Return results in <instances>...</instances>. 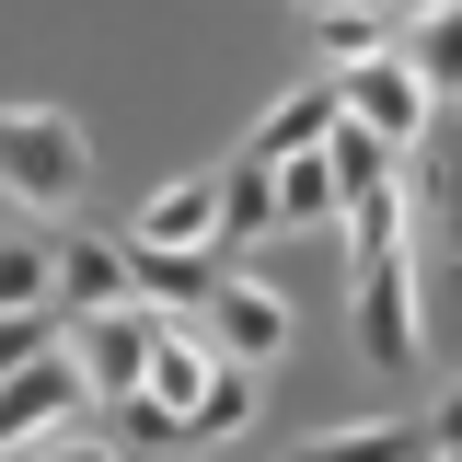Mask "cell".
Returning a JSON list of instances; mask_svg holds the SVG:
<instances>
[{"instance_id":"6da1fadb","label":"cell","mask_w":462,"mask_h":462,"mask_svg":"<svg viewBox=\"0 0 462 462\" xmlns=\"http://www.w3.org/2000/svg\"><path fill=\"white\" fill-rule=\"evenodd\" d=\"M81 173H93V151H81V127L47 105H0V197L12 208H69L81 197Z\"/></svg>"},{"instance_id":"7a4b0ae2","label":"cell","mask_w":462,"mask_h":462,"mask_svg":"<svg viewBox=\"0 0 462 462\" xmlns=\"http://www.w3.org/2000/svg\"><path fill=\"white\" fill-rule=\"evenodd\" d=\"M69 416H93V382H81V358H69V346H35V358H12V370H0V451L58 439Z\"/></svg>"},{"instance_id":"3957f363","label":"cell","mask_w":462,"mask_h":462,"mask_svg":"<svg viewBox=\"0 0 462 462\" xmlns=\"http://www.w3.org/2000/svg\"><path fill=\"white\" fill-rule=\"evenodd\" d=\"M151 336H162V324H151L139 300H93V312H69V324H58V346L81 358V382H93V404L139 382V358H151Z\"/></svg>"},{"instance_id":"277c9868","label":"cell","mask_w":462,"mask_h":462,"mask_svg":"<svg viewBox=\"0 0 462 462\" xmlns=\"http://www.w3.org/2000/svg\"><path fill=\"white\" fill-rule=\"evenodd\" d=\"M336 105L358 116V127H382L393 151H416V139H428V105H439V93H428V81L404 69V47H382V58H358V69H336Z\"/></svg>"},{"instance_id":"5b68a950","label":"cell","mask_w":462,"mask_h":462,"mask_svg":"<svg viewBox=\"0 0 462 462\" xmlns=\"http://www.w3.org/2000/svg\"><path fill=\"white\" fill-rule=\"evenodd\" d=\"M197 324H208V346H220V358H254V370H266V358L289 346V300H278L266 278L220 266V289H208V312H197Z\"/></svg>"},{"instance_id":"8992f818","label":"cell","mask_w":462,"mask_h":462,"mask_svg":"<svg viewBox=\"0 0 462 462\" xmlns=\"http://www.w3.org/2000/svg\"><path fill=\"white\" fill-rule=\"evenodd\" d=\"M220 243H127V300H151V312H208V289H220Z\"/></svg>"},{"instance_id":"52a82bcc","label":"cell","mask_w":462,"mask_h":462,"mask_svg":"<svg viewBox=\"0 0 462 462\" xmlns=\"http://www.w3.org/2000/svg\"><path fill=\"white\" fill-rule=\"evenodd\" d=\"M47 300H58V312L127 300V243H116V231H58V243H47Z\"/></svg>"},{"instance_id":"ba28073f","label":"cell","mask_w":462,"mask_h":462,"mask_svg":"<svg viewBox=\"0 0 462 462\" xmlns=\"http://www.w3.org/2000/svg\"><path fill=\"white\" fill-rule=\"evenodd\" d=\"M116 243H220V185L208 173H185V185H162L139 220L116 231Z\"/></svg>"},{"instance_id":"9c48e42d","label":"cell","mask_w":462,"mask_h":462,"mask_svg":"<svg viewBox=\"0 0 462 462\" xmlns=\"http://www.w3.org/2000/svg\"><path fill=\"white\" fill-rule=\"evenodd\" d=\"M278 231H324L346 208V185H336V162H324V139H312V151H278Z\"/></svg>"},{"instance_id":"30bf717a","label":"cell","mask_w":462,"mask_h":462,"mask_svg":"<svg viewBox=\"0 0 462 462\" xmlns=\"http://www.w3.org/2000/svg\"><path fill=\"white\" fill-rule=\"evenodd\" d=\"M404 69L428 81V93H462V0H428V12H404Z\"/></svg>"},{"instance_id":"8fae6325","label":"cell","mask_w":462,"mask_h":462,"mask_svg":"<svg viewBox=\"0 0 462 462\" xmlns=\"http://www.w3.org/2000/svg\"><path fill=\"white\" fill-rule=\"evenodd\" d=\"M324 127H336V69H324V81H300V93H278V105L254 116V162H278V151H312Z\"/></svg>"},{"instance_id":"7c38bea8","label":"cell","mask_w":462,"mask_h":462,"mask_svg":"<svg viewBox=\"0 0 462 462\" xmlns=\"http://www.w3.org/2000/svg\"><path fill=\"white\" fill-rule=\"evenodd\" d=\"M312 23H324V69H358V58H382L404 35L393 12H370V0H312Z\"/></svg>"},{"instance_id":"4fadbf2b","label":"cell","mask_w":462,"mask_h":462,"mask_svg":"<svg viewBox=\"0 0 462 462\" xmlns=\"http://www.w3.org/2000/svg\"><path fill=\"white\" fill-rule=\"evenodd\" d=\"M231 428H254V358H220L185 404V439H231Z\"/></svg>"},{"instance_id":"5bb4252c","label":"cell","mask_w":462,"mask_h":462,"mask_svg":"<svg viewBox=\"0 0 462 462\" xmlns=\"http://www.w3.org/2000/svg\"><path fill=\"white\" fill-rule=\"evenodd\" d=\"M254 231H278V173L243 151V162L220 173V254H231V243H254Z\"/></svg>"},{"instance_id":"9a60e30c","label":"cell","mask_w":462,"mask_h":462,"mask_svg":"<svg viewBox=\"0 0 462 462\" xmlns=\"http://www.w3.org/2000/svg\"><path fill=\"white\" fill-rule=\"evenodd\" d=\"M105 439H127V451H162V439H185V416H173V404H151L139 382H127V393H105Z\"/></svg>"},{"instance_id":"2e32d148","label":"cell","mask_w":462,"mask_h":462,"mask_svg":"<svg viewBox=\"0 0 462 462\" xmlns=\"http://www.w3.org/2000/svg\"><path fill=\"white\" fill-rule=\"evenodd\" d=\"M370 451H416V428L370 416V428H324V439H312V462H370Z\"/></svg>"},{"instance_id":"e0dca14e","label":"cell","mask_w":462,"mask_h":462,"mask_svg":"<svg viewBox=\"0 0 462 462\" xmlns=\"http://www.w3.org/2000/svg\"><path fill=\"white\" fill-rule=\"evenodd\" d=\"M12 300H47V243H0V312Z\"/></svg>"},{"instance_id":"ac0fdd59","label":"cell","mask_w":462,"mask_h":462,"mask_svg":"<svg viewBox=\"0 0 462 462\" xmlns=\"http://www.w3.org/2000/svg\"><path fill=\"white\" fill-rule=\"evenodd\" d=\"M428 451H462V393H439V416H428Z\"/></svg>"},{"instance_id":"d6986e66","label":"cell","mask_w":462,"mask_h":462,"mask_svg":"<svg viewBox=\"0 0 462 462\" xmlns=\"http://www.w3.org/2000/svg\"><path fill=\"white\" fill-rule=\"evenodd\" d=\"M370 12H393V23H404V12H428V0H370Z\"/></svg>"}]
</instances>
